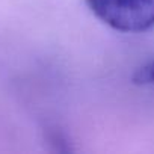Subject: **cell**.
<instances>
[{"label": "cell", "mask_w": 154, "mask_h": 154, "mask_svg": "<svg viewBox=\"0 0 154 154\" xmlns=\"http://www.w3.org/2000/svg\"><path fill=\"white\" fill-rule=\"evenodd\" d=\"M85 3L113 30L143 33L154 29V0H85Z\"/></svg>", "instance_id": "cell-1"}, {"label": "cell", "mask_w": 154, "mask_h": 154, "mask_svg": "<svg viewBox=\"0 0 154 154\" xmlns=\"http://www.w3.org/2000/svg\"><path fill=\"white\" fill-rule=\"evenodd\" d=\"M131 80L134 85L139 86L154 85V57L136 68L134 74L131 75Z\"/></svg>", "instance_id": "cell-2"}]
</instances>
